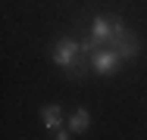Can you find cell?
<instances>
[{
    "instance_id": "6da1fadb",
    "label": "cell",
    "mask_w": 147,
    "mask_h": 140,
    "mask_svg": "<svg viewBox=\"0 0 147 140\" xmlns=\"http://www.w3.org/2000/svg\"><path fill=\"white\" fill-rule=\"evenodd\" d=\"M122 31H125V22H122L119 16H94L88 37L94 41L97 50H113V44H116V37Z\"/></svg>"
},
{
    "instance_id": "7a4b0ae2",
    "label": "cell",
    "mask_w": 147,
    "mask_h": 140,
    "mask_svg": "<svg viewBox=\"0 0 147 140\" xmlns=\"http://www.w3.org/2000/svg\"><path fill=\"white\" fill-rule=\"evenodd\" d=\"M78 47H82V41L59 37L57 44H53V62H57L59 69H69V65L75 62V56H78Z\"/></svg>"
},
{
    "instance_id": "3957f363",
    "label": "cell",
    "mask_w": 147,
    "mask_h": 140,
    "mask_svg": "<svg viewBox=\"0 0 147 140\" xmlns=\"http://www.w3.org/2000/svg\"><path fill=\"white\" fill-rule=\"evenodd\" d=\"M119 65H122V56L116 50H94V56H91V69L97 75H113Z\"/></svg>"
},
{
    "instance_id": "277c9868",
    "label": "cell",
    "mask_w": 147,
    "mask_h": 140,
    "mask_svg": "<svg viewBox=\"0 0 147 140\" xmlns=\"http://www.w3.org/2000/svg\"><path fill=\"white\" fill-rule=\"evenodd\" d=\"M113 50L122 56V62H128V59H138V53H141V41H138V34H131V31L125 28V31L116 37Z\"/></svg>"
},
{
    "instance_id": "5b68a950",
    "label": "cell",
    "mask_w": 147,
    "mask_h": 140,
    "mask_svg": "<svg viewBox=\"0 0 147 140\" xmlns=\"http://www.w3.org/2000/svg\"><path fill=\"white\" fill-rule=\"evenodd\" d=\"M41 121H44L47 131H59V128L66 125V115H63L59 106H44V109H41Z\"/></svg>"
},
{
    "instance_id": "8992f818",
    "label": "cell",
    "mask_w": 147,
    "mask_h": 140,
    "mask_svg": "<svg viewBox=\"0 0 147 140\" xmlns=\"http://www.w3.org/2000/svg\"><path fill=\"white\" fill-rule=\"evenodd\" d=\"M91 125V112L88 109H75L72 115H69V121H66V128L72 131V134H85Z\"/></svg>"
},
{
    "instance_id": "52a82bcc",
    "label": "cell",
    "mask_w": 147,
    "mask_h": 140,
    "mask_svg": "<svg viewBox=\"0 0 147 140\" xmlns=\"http://www.w3.org/2000/svg\"><path fill=\"white\" fill-rule=\"evenodd\" d=\"M53 140H72V131L69 128H59V131H53Z\"/></svg>"
}]
</instances>
